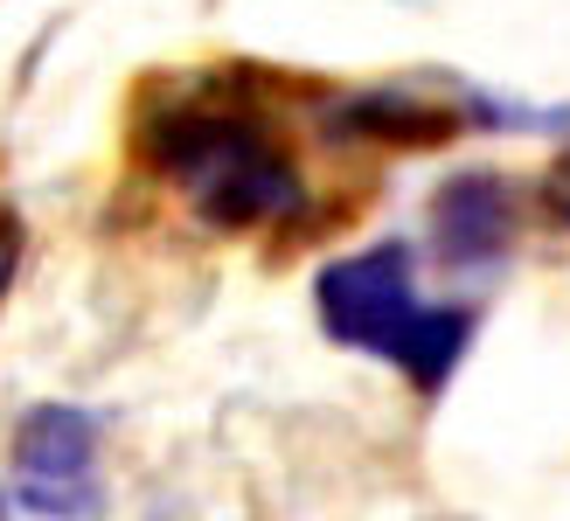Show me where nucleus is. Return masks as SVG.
<instances>
[{
  "label": "nucleus",
  "mask_w": 570,
  "mask_h": 521,
  "mask_svg": "<svg viewBox=\"0 0 570 521\" xmlns=\"http://www.w3.org/2000/svg\"><path fill=\"white\" fill-rule=\"evenodd\" d=\"M278 105V77L250 63L147 83L132 105V160L203 229L293 244L327 216H313V181Z\"/></svg>",
  "instance_id": "1"
},
{
  "label": "nucleus",
  "mask_w": 570,
  "mask_h": 521,
  "mask_svg": "<svg viewBox=\"0 0 570 521\" xmlns=\"http://www.w3.org/2000/svg\"><path fill=\"white\" fill-rule=\"evenodd\" d=\"M313 313L334 347L390 362L417 396H439L480 334V306H439L417 293V257L404 237H383L355 257H327L313 272Z\"/></svg>",
  "instance_id": "2"
},
{
  "label": "nucleus",
  "mask_w": 570,
  "mask_h": 521,
  "mask_svg": "<svg viewBox=\"0 0 570 521\" xmlns=\"http://www.w3.org/2000/svg\"><path fill=\"white\" fill-rule=\"evenodd\" d=\"M98 411L77 403H36L14 439V508L36 521H91L105 508V480H98Z\"/></svg>",
  "instance_id": "3"
},
{
  "label": "nucleus",
  "mask_w": 570,
  "mask_h": 521,
  "mask_svg": "<svg viewBox=\"0 0 570 521\" xmlns=\"http://www.w3.org/2000/svg\"><path fill=\"white\" fill-rule=\"evenodd\" d=\"M535 209V188L501 167H460L432 188V250L445 272H480L515 250L522 216Z\"/></svg>",
  "instance_id": "4"
},
{
  "label": "nucleus",
  "mask_w": 570,
  "mask_h": 521,
  "mask_svg": "<svg viewBox=\"0 0 570 521\" xmlns=\"http://www.w3.org/2000/svg\"><path fill=\"white\" fill-rule=\"evenodd\" d=\"M327 132L362 139V147H390V154H432L445 139L473 132V119H466V91L424 98L411 83H362V91L327 98Z\"/></svg>",
  "instance_id": "5"
},
{
  "label": "nucleus",
  "mask_w": 570,
  "mask_h": 521,
  "mask_svg": "<svg viewBox=\"0 0 570 521\" xmlns=\"http://www.w3.org/2000/svg\"><path fill=\"white\" fill-rule=\"evenodd\" d=\"M535 216L550 229H570V147L543 167V181H535Z\"/></svg>",
  "instance_id": "6"
},
{
  "label": "nucleus",
  "mask_w": 570,
  "mask_h": 521,
  "mask_svg": "<svg viewBox=\"0 0 570 521\" xmlns=\"http://www.w3.org/2000/svg\"><path fill=\"white\" fill-rule=\"evenodd\" d=\"M14 272H21V216L0 201V299L14 293Z\"/></svg>",
  "instance_id": "7"
},
{
  "label": "nucleus",
  "mask_w": 570,
  "mask_h": 521,
  "mask_svg": "<svg viewBox=\"0 0 570 521\" xmlns=\"http://www.w3.org/2000/svg\"><path fill=\"white\" fill-rule=\"evenodd\" d=\"M0 521H8V494H0Z\"/></svg>",
  "instance_id": "8"
}]
</instances>
